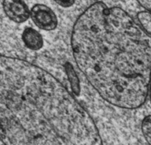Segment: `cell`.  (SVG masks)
I'll return each mask as SVG.
<instances>
[{
	"label": "cell",
	"instance_id": "3957f363",
	"mask_svg": "<svg viewBox=\"0 0 151 145\" xmlns=\"http://www.w3.org/2000/svg\"><path fill=\"white\" fill-rule=\"evenodd\" d=\"M29 16L32 22L40 29L52 30L58 26V18L55 13L48 6L35 4L29 10Z\"/></svg>",
	"mask_w": 151,
	"mask_h": 145
},
{
	"label": "cell",
	"instance_id": "ba28073f",
	"mask_svg": "<svg viewBox=\"0 0 151 145\" xmlns=\"http://www.w3.org/2000/svg\"><path fill=\"white\" fill-rule=\"evenodd\" d=\"M53 1L63 7H72L75 3V0H53Z\"/></svg>",
	"mask_w": 151,
	"mask_h": 145
},
{
	"label": "cell",
	"instance_id": "7a4b0ae2",
	"mask_svg": "<svg viewBox=\"0 0 151 145\" xmlns=\"http://www.w3.org/2000/svg\"><path fill=\"white\" fill-rule=\"evenodd\" d=\"M71 45L76 65L114 106L137 109L149 95L150 35L125 10L98 1L75 21Z\"/></svg>",
	"mask_w": 151,
	"mask_h": 145
},
{
	"label": "cell",
	"instance_id": "52a82bcc",
	"mask_svg": "<svg viewBox=\"0 0 151 145\" xmlns=\"http://www.w3.org/2000/svg\"><path fill=\"white\" fill-rule=\"evenodd\" d=\"M142 131L144 137L149 144H151V120L150 115H148L144 118L142 123Z\"/></svg>",
	"mask_w": 151,
	"mask_h": 145
},
{
	"label": "cell",
	"instance_id": "9c48e42d",
	"mask_svg": "<svg viewBox=\"0 0 151 145\" xmlns=\"http://www.w3.org/2000/svg\"><path fill=\"white\" fill-rule=\"evenodd\" d=\"M137 2L147 11L150 10V0H137Z\"/></svg>",
	"mask_w": 151,
	"mask_h": 145
},
{
	"label": "cell",
	"instance_id": "277c9868",
	"mask_svg": "<svg viewBox=\"0 0 151 145\" xmlns=\"http://www.w3.org/2000/svg\"><path fill=\"white\" fill-rule=\"evenodd\" d=\"M2 7L6 16L16 23H23L29 17V10L23 0H3Z\"/></svg>",
	"mask_w": 151,
	"mask_h": 145
},
{
	"label": "cell",
	"instance_id": "6da1fadb",
	"mask_svg": "<svg viewBox=\"0 0 151 145\" xmlns=\"http://www.w3.org/2000/svg\"><path fill=\"white\" fill-rule=\"evenodd\" d=\"M0 141L103 144L91 115L55 77L27 61L1 55Z\"/></svg>",
	"mask_w": 151,
	"mask_h": 145
},
{
	"label": "cell",
	"instance_id": "5b68a950",
	"mask_svg": "<svg viewBox=\"0 0 151 145\" xmlns=\"http://www.w3.org/2000/svg\"><path fill=\"white\" fill-rule=\"evenodd\" d=\"M25 46L32 50H38L44 45V40L41 34L32 28L24 30L22 36Z\"/></svg>",
	"mask_w": 151,
	"mask_h": 145
},
{
	"label": "cell",
	"instance_id": "8992f818",
	"mask_svg": "<svg viewBox=\"0 0 151 145\" xmlns=\"http://www.w3.org/2000/svg\"><path fill=\"white\" fill-rule=\"evenodd\" d=\"M139 25L145 31L150 35V11H141L137 14Z\"/></svg>",
	"mask_w": 151,
	"mask_h": 145
}]
</instances>
